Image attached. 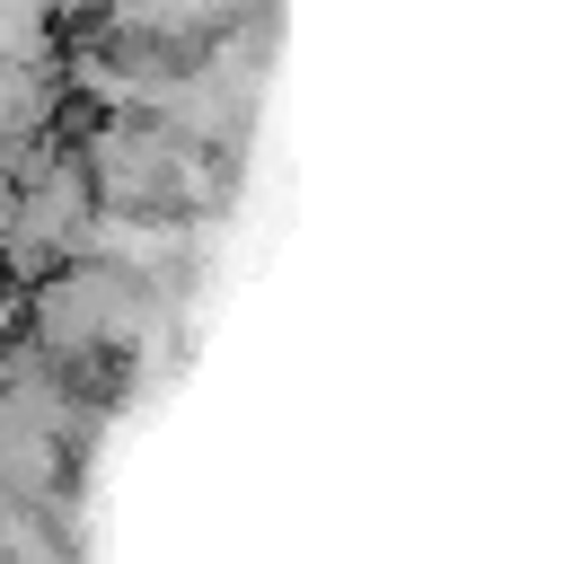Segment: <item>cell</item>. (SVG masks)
I'll use <instances>...</instances> for the list:
<instances>
[{
	"label": "cell",
	"instance_id": "7a4b0ae2",
	"mask_svg": "<svg viewBox=\"0 0 564 564\" xmlns=\"http://www.w3.org/2000/svg\"><path fill=\"white\" fill-rule=\"evenodd\" d=\"M79 176H88V194L106 203V220H176V212H203V203H212V159H203L185 132L141 123V115L97 123Z\"/></svg>",
	"mask_w": 564,
	"mask_h": 564
},
{
	"label": "cell",
	"instance_id": "6da1fadb",
	"mask_svg": "<svg viewBox=\"0 0 564 564\" xmlns=\"http://www.w3.org/2000/svg\"><path fill=\"white\" fill-rule=\"evenodd\" d=\"M26 335L44 352L53 379L70 370H106V361H132L141 335H150V291L132 264H106V256H70L35 282L26 300Z\"/></svg>",
	"mask_w": 564,
	"mask_h": 564
}]
</instances>
